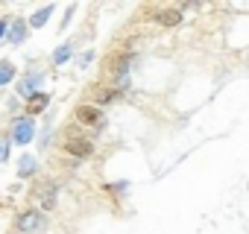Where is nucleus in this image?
<instances>
[{
	"label": "nucleus",
	"instance_id": "obj_13",
	"mask_svg": "<svg viewBox=\"0 0 249 234\" xmlns=\"http://www.w3.org/2000/svg\"><path fill=\"white\" fill-rule=\"evenodd\" d=\"M12 79H15V65L9 59H3L0 62V85H9Z\"/></svg>",
	"mask_w": 249,
	"mask_h": 234
},
{
	"label": "nucleus",
	"instance_id": "obj_3",
	"mask_svg": "<svg viewBox=\"0 0 249 234\" xmlns=\"http://www.w3.org/2000/svg\"><path fill=\"white\" fill-rule=\"evenodd\" d=\"M36 138V120L33 117H18V120L12 123V135H9V141L12 144H30Z\"/></svg>",
	"mask_w": 249,
	"mask_h": 234
},
{
	"label": "nucleus",
	"instance_id": "obj_15",
	"mask_svg": "<svg viewBox=\"0 0 249 234\" xmlns=\"http://www.w3.org/2000/svg\"><path fill=\"white\" fill-rule=\"evenodd\" d=\"M9 144H12L9 138H0V161H6V158H9Z\"/></svg>",
	"mask_w": 249,
	"mask_h": 234
},
{
	"label": "nucleus",
	"instance_id": "obj_12",
	"mask_svg": "<svg viewBox=\"0 0 249 234\" xmlns=\"http://www.w3.org/2000/svg\"><path fill=\"white\" fill-rule=\"evenodd\" d=\"M50 15H53V6L47 3L44 9H38V12H36V15L30 18V27H36V30H38V27H44V24L50 21Z\"/></svg>",
	"mask_w": 249,
	"mask_h": 234
},
{
	"label": "nucleus",
	"instance_id": "obj_6",
	"mask_svg": "<svg viewBox=\"0 0 249 234\" xmlns=\"http://www.w3.org/2000/svg\"><path fill=\"white\" fill-rule=\"evenodd\" d=\"M47 105H50V94H47V91H36L33 97H27V100H24V111H27V117L41 114Z\"/></svg>",
	"mask_w": 249,
	"mask_h": 234
},
{
	"label": "nucleus",
	"instance_id": "obj_7",
	"mask_svg": "<svg viewBox=\"0 0 249 234\" xmlns=\"http://www.w3.org/2000/svg\"><path fill=\"white\" fill-rule=\"evenodd\" d=\"M153 18H156V24H161V27H176V24H182V9L176 6V9H153L150 12Z\"/></svg>",
	"mask_w": 249,
	"mask_h": 234
},
{
	"label": "nucleus",
	"instance_id": "obj_4",
	"mask_svg": "<svg viewBox=\"0 0 249 234\" xmlns=\"http://www.w3.org/2000/svg\"><path fill=\"white\" fill-rule=\"evenodd\" d=\"M123 97V91L117 88V85H100V88H91V105H97V108H103V105H108V102H117Z\"/></svg>",
	"mask_w": 249,
	"mask_h": 234
},
{
	"label": "nucleus",
	"instance_id": "obj_5",
	"mask_svg": "<svg viewBox=\"0 0 249 234\" xmlns=\"http://www.w3.org/2000/svg\"><path fill=\"white\" fill-rule=\"evenodd\" d=\"M62 150H65L71 158H88V155L94 152V144H91V138H68V141L62 144Z\"/></svg>",
	"mask_w": 249,
	"mask_h": 234
},
{
	"label": "nucleus",
	"instance_id": "obj_11",
	"mask_svg": "<svg viewBox=\"0 0 249 234\" xmlns=\"http://www.w3.org/2000/svg\"><path fill=\"white\" fill-rule=\"evenodd\" d=\"M36 170H38V161L33 155H24L21 164H18V176L21 179H30V176H36Z\"/></svg>",
	"mask_w": 249,
	"mask_h": 234
},
{
	"label": "nucleus",
	"instance_id": "obj_2",
	"mask_svg": "<svg viewBox=\"0 0 249 234\" xmlns=\"http://www.w3.org/2000/svg\"><path fill=\"white\" fill-rule=\"evenodd\" d=\"M73 120L79 123V126H103L106 120H103V108H97V105H91V102H79L76 108H73Z\"/></svg>",
	"mask_w": 249,
	"mask_h": 234
},
{
	"label": "nucleus",
	"instance_id": "obj_8",
	"mask_svg": "<svg viewBox=\"0 0 249 234\" xmlns=\"http://www.w3.org/2000/svg\"><path fill=\"white\" fill-rule=\"evenodd\" d=\"M38 85H41V73H38V70H33V73H27V76L18 82V94L27 100V97H33V94L38 91Z\"/></svg>",
	"mask_w": 249,
	"mask_h": 234
},
{
	"label": "nucleus",
	"instance_id": "obj_9",
	"mask_svg": "<svg viewBox=\"0 0 249 234\" xmlns=\"http://www.w3.org/2000/svg\"><path fill=\"white\" fill-rule=\"evenodd\" d=\"M27 33H30V27L21 21V18H12L9 21V44H24V38H27Z\"/></svg>",
	"mask_w": 249,
	"mask_h": 234
},
{
	"label": "nucleus",
	"instance_id": "obj_1",
	"mask_svg": "<svg viewBox=\"0 0 249 234\" xmlns=\"http://www.w3.org/2000/svg\"><path fill=\"white\" fill-rule=\"evenodd\" d=\"M44 225H47V217H44L41 211H24V214L15 217V231H21V234L41 231Z\"/></svg>",
	"mask_w": 249,
	"mask_h": 234
},
{
	"label": "nucleus",
	"instance_id": "obj_10",
	"mask_svg": "<svg viewBox=\"0 0 249 234\" xmlns=\"http://www.w3.org/2000/svg\"><path fill=\"white\" fill-rule=\"evenodd\" d=\"M38 208H41V214L50 211V208H56V184H53V182H47V184L38 190Z\"/></svg>",
	"mask_w": 249,
	"mask_h": 234
},
{
	"label": "nucleus",
	"instance_id": "obj_14",
	"mask_svg": "<svg viewBox=\"0 0 249 234\" xmlns=\"http://www.w3.org/2000/svg\"><path fill=\"white\" fill-rule=\"evenodd\" d=\"M71 56H73V47H71V44H62V47L53 53V65H65Z\"/></svg>",
	"mask_w": 249,
	"mask_h": 234
},
{
	"label": "nucleus",
	"instance_id": "obj_16",
	"mask_svg": "<svg viewBox=\"0 0 249 234\" xmlns=\"http://www.w3.org/2000/svg\"><path fill=\"white\" fill-rule=\"evenodd\" d=\"M9 21H12V18H3V21H0V38L9 35Z\"/></svg>",
	"mask_w": 249,
	"mask_h": 234
}]
</instances>
